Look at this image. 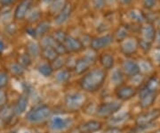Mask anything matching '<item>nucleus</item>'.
<instances>
[{"mask_svg": "<svg viewBox=\"0 0 160 133\" xmlns=\"http://www.w3.org/2000/svg\"><path fill=\"white\" fill-rule=\"evenodd\" d=\"M106 79V73L103 70L94 69L89 72L80 81L81 88L87 92H95L102 87Z\"/></svg>", "mask_w": 160, "mask_h": 133, "instance_id": "1", "label": "nucleus"}, {"mask_svg": "<svg viewBox=\"0 0 160 133\" xmlns=\"http://www.w3.org/2000/svg\"><path fill=\"white\" fill-rule=\"evenodd\" d=\"M52 111L47 105H40L29 112L26 115V120L31 123H38L46 121L51 116Z\"/></svg>", "mask_w": 160, "mask_h": 133, "instance_id": "2", "label": "nucleus"}, {"mask_svg": "<svg viewBox=\"0 0 160 133\" xmlns=\"http://www.w3.org/2000/svg\"><path fill=\"white\" fill-rule=\"evenodd\" d=\"M72 124H73V121L71 118L55 116L50 122V129L52 131H63L71 127Z\"/></svg>", "mask_w": 160, "mask_h": 133, "instance_id": "3", "label": "nucleus"}, {"mask_svg": "<svg viewBox=\"0 0 160 133\" xmlns=\"http://www.w3.org/2000/svg\"><path fill=\"white\" fill-rule=\"evenodd\" d=\"M85 96L81 93H71L66 97V105L71 110H77L85 103Z\"/></svg>", "mask_w": 160, "mask_h": 133, "instance_id": "4", "label": "nucleus"}, {"mask_svg": "<svg viewBox=\"0 0 160 133\" xmlns=\"http://www.w3.org/2000/svg\"><path fill=\"white\" fill-rule=\"evenodd\" d=\"M33 1L32 0H23L22 1L14 11V19L18 21H22L27 17L29 11L32 9Z\"/></svg>", "mask_w": 160, "mask_h": 133, "instance_id": "5", "label": "nucleus"}, {"mask_svg": "<svg viewBox=\"0 0 160 133\" xmlns=\"http://www.w3.org/2000/svg\"><path fill=\"white\" fill-rule=\"evenodd\" d=\"M95 57L93 55H86L85 57L81 58L75 64V72L78 74H82L93 64Z\"/></svg>", "mask_w": 160, "mask_h": 133, "instance_id": "6", "label": "nucleus"}, {"mask_svg": "<svg viewBox=\"0 0 160 133\" xmlns=\"http://www.w3.org/2000/svg\"><path fill=\"white\" fill-rule=\"evenodd\" d=\"M121 107V104L118 102H108L102 104L98 109V115L106 117L115 114Z\"/></svg>", "mask_w": 160, "mask_h": 133, "instance_id": "7", "label": "nucleus"}, {"mask_svg": "<svg viewBox=\"0 0 160 133\" xmlns=\"http://www.w3.org/2000/svg\"><path fill=\"white\" fill-rule=\"evenodd\" d=\"M112 42H113V37L111 35H103L93 39L91 41V47L93 50H101L109 46Z\"/></svg>", "mask_w": 160, "mask_h": 133, "instance_id": "8", "label": "nucleus"}, {"mask_svg": "<svg viewBox=\"0 0 160 133\" xmlns=\"http://www.w3.org/2000/svg\"><path fill=\"white\" fill-rule=\"evenodd\" d=\"M160 116V111L156 109V110L149 111L148 113L142 114L139 116L137 119V124L140 127H145V126H149V124L152 122H154L155 120H157Z\"/></svg>", "mask_w": 160, "mask_h": 133, "instance_id": "9", "label": "nucleus"}, {"mask_svg": "<svg viewBox=\"0 0 160 133\" xmlns=\"http://www.w3.org/2000/svg\"><path fill=\"white\" fill-rule=\"evenodd\" d=\"M72 6L70 4H67L64 6L61 12H59L56 15V17L54 19V22L57 25H62L64 23H66L69 20V18L71 16L72 13Z\"/></svg>", "mask_w": 160, "mask_h": 133, "instance_id": "10", "label": "nucleus"}, {"mask_svg": "<svg viewBox=\"0 0 160 133\" xmlns=\"http://www.w3.org/2000/svg\"><path fill=\"white\" fill-rule=\"evenodd\" d=\"M63 44L69 52H80L84 48V44L82 41L71 36H68Z\"/></svg>", "mask_w": 160, "mask_h": 133, "instance_id": "11", "label": "nucleus"}, {"mask_svg": "<svg viewBox=\"0 0 160 133\" xmlns=\"http://www.w3.org/2000/svg\"><path fill=\"white\" fill-rule=\"evenodd\" d=\"M102 128V123L97 121H90L84 124H82L79 127V130L81 133H93L100 130Z\"/></svg>", "mask_w": 160, "mask_h": 133, "instance_id": "12", "label": "nucleus"}, {"mask_svg": "<svg viewBox=\"0 0 160 133\" xmlns=\"http://www.w3.org/2000/svg\"><path fill=\"white\" fill-rule=\"evenodd\" d=\"M136 93V90L131 86H123L117 91V97L121 100H127L132 98Z\"/></svg>", "mask_w": 160, "mask_h": 133, "instance_id": "13", "label": "nucleus"}, {"mask_svg": "<svg viewBox=\"0 0 160 133\" xmlns=\"http://www.w3.org/2000/svg\"><path fill=\"white\" fill-rule=\"evenodd\" d=\"M137 43L133 40H126L121 44V51L126 56L132 55L137 50Z\"/></svg>", "mask_w": 160, "mask_h": 133, "instance_id": "14", "label": "nucleus"}, {"mask_svg": "<svg viewBox=\"0 0 160 133\" xmlns=\"http://www.w3.org/2000/svg\"><path fill=\"white\" fill-rule=\"evenodd\" d=\"M124 71L127 75L136 76L140 72L139 64L132 60H126L124 63Z\"/></svg>", "mask_w": 160, "mask_h": 133, "instance_id": "15", "label": "nucleus"}, {"mask_svg": "<svg viewBox=\"0 0 160 133\" xmlns=\"http://www.w3.org/2000/svg\"><path fill=\"white\" fill-rule=\"evenodd\" d=\"M142 33L143 40H145L152 42L155 40L156 30L151 24H147V25L143 26L142 29Z\"/></svg>", "mask_w": 160, "mask_h": 133, "instance_id": "16", "label": "nucleus"}, {"mask_svg": "<svg viewBox=\"0 0 160 133\" xmlns=\"http://www.w3.org/2000/svg\"><path fill=\"white\" fill-rule=\"evenodd\" d=\"M156 99V94L155 92H149L145 95L141 96L140 100V105L142 108H148L151 104L154 103Z\"/></svg>", "mask_w": 160, "mask_h": 133, "instance_id": "17", "label": "nucleus"}, {"mask_svg": "<svg viewBox=\"0 0 160 133\" xmlns=\"http://www.w3.org/2000/svg\"><path fill=\"white\" fill-rule=\"evenodd\" d=\"M27 105H28V98L26 96H21L18 98L17 103L15 104L14 113L16 114H22L26 110Z\"/></svg>", "mask_w": 160, "mask_h": 133, "instance_id": "18", "label": "nucleus"}, {"mask_svg": "<svg viewBox=\"0 0 160 133\" xmlns=\"http://www.w3.org/2000/svg\"><path fill=\"white\" fill-rule=\"evenodd\" d=\"M100 62L105 69H111L114 65V57L109 54H103L100 58Z\"/></svg>", "mask_w": 160, "mask_h": 133, "instance_id": "19", "label": "nucleus"}, {"mask_svg": "<svg viewBox=\"0 0 160 133\" xmlns=\"http://www.w3.org/2000/svg\"><path fill=\"white\" fill-rule=\"evenodd\" d=\"M51 29V24L49 22L47 21H44V22H41V23L37 26V28L35 29L36 31V36L37 37H42L46 34V32Z\"/></svg>", "mask_w": 160, "mask_h": 133, "instance_id": "20", "label": "nucleus"}, {"mask_svg": "<svg viewBox=\"0 0 160 133\" xmlns=\"http://www.w3.org/2000/svg\"><path fill=\"white\" fill-rule=\"evenodd\" d=\"M42 54H43V56L46 58L47 61H49V62L54 61V60L59 56V55H58V53L56 52L55 48H53V47L43 48Z\"/></svg>", "mask_w": 160, "mask_h": 133, "instance_id": "21", "label": "nucleus"}, {"mask_svg": "<svg viewBox=\"0 0 160 133\" xmlns=\"http://www.w3.org/2000/svg\"><path fill=\"white\" fill-rule=\"evenodd\" d=\"M28 54L31 57H38L40 54V46L36 41H30L27 45Z\"/></svg>", "mask_w": 160, "mask_h": 133, "instance_id": "22", "label": "nucleus"}, {"mask_svg": "<svg viewBox=\"0 0 160 133\" xmlns=\"http://www.w3.org/2000/svg\"><path fill=\"white\" fill-rule=\"evenodd\" d=\"M128 16L131 19L132 21L135 22V23H143L145 21V16L142 13L136 9H132L128 13Z\"/></svg>", "mask_w": 160, "mask_h": 133, "instance_id": "23", "label": "nucleus"}, {"mask_svg": "<svg viewBox=\"0 0 160 133\" xmlns=\"http://www.w3.org/2000/svg\"><path fill=\"white\" fill-rule=\"evenodd\" d=\"M130 118L129 114H125L122 115L118 116V117H114L112 119L109 120V124L112 126H118V125H122L125 122H126Z\"/></svg>", "mask_w": 160, "mask_h": 133, "instance_id": "24", "label": "nucleus"}, {"mask_svg": "<svg viewBox=\"0 0 160 133\" xmlns=\"http://www.w3.org/2000/svg\"><path fill=\"white\" fill-rule=\"evenodd\" d=\"M38 71L39 72L40 74H42L45 77H49L52 74L53 72V69L52 67L51 64L45 63V64H39V66L38 67Z\"/></svg>", "mask_w": 160, "mask_h": 133, "instance_id": "25", "label": "nucleus"}, {"mask_svg": "<svg viewBox=\"0 0 160 133\" xmlns=\"http://www.w3.org/2000/svg\"><path fill=\"white\" fill-rule=\"evenodd\" d=\"M41 16H42V13H41L39 9L34 8V9H31L29 11L26 18H27V20L29 21V23H36L37 21L39 20Z\"/></svg>", "mask_w": 160, "mask_h": 133, "instance_id": "26", "label": "nucleus"}, {"mask_svg": "<svg viewBox=\"0 0 160 133\" xmlns=\"http://www.w3.org/2000/svg\"><path fill=\"white\" fill-rule=\"evenodd\" d=\"M58 43L54 40L52 36H46L42 39L41 40V46L43 48H47V47H55Z\"/></svg>", "mask_w": 160, "mask_h": 133, "instance_id": "27", "label": "nucleus"}, {"mask_svg": "<svg viewBox=\"0 0 160 133\" xmlns=\"http://www.w3.org/2000/svg\"><path fill=\"white\" fill-rule=\"evenodd\" d=\"M65 5H66L65 0H55L51 4L50 11L52 13H58L59 12H61V10L64 7Z\"/></svg>", "mask_w": 160, "mask_h": 133, "instance_id": "28", "label": "nucleus"}, {"mask_svg": "<svg viewBox=\"0 0 160 133\" xmlns=\"http://www.w3.org/2000/svg\"><path fill=\"white\" fill-rule=\"evenodd\" d=\"M55 78L61 83L67 82L70 79V72H69V71H67V70H62V71L58 72Z\"/></svg>", "mask_w": 160, "mask_h": 133, "instance_id": "29", "label": "nucleus"}, {"mask_svg": "<svg viewBox=\"0 0 160 133\" xmlns=\"http://www.w3.org/2000/svg\"><path fill=\"white\" fill-rule=\"evenodd\" d=\"M123 73L119 69H116L111 73V81L115 85H119L123 81Z\"/></svg>", "mask_w": 160, "mask_h": 133, "instance_id": "30", "label": "nucleus"}, {"mask_svg": "<svg viewBox=\"0 0 160 133\" xmlns=\"http://www.w3.org/2000/svg\"><path fill=\"white\" fill-rule=\"evenodd\" d=\"M67 37H68V35L66 34L65 31H63L62 29H58L56 31H54V34L52 36L54 40L59 44H63L65 40L67 39Z\"/></svg>", "mask_w": 160, "mask_h": 133, "instance_id": "31", "label": "nucleus"}, {"mask_svg": "<svg viewBox=\"0 0 160 133\" xmlns=\"http://www.w3.org/2000/svg\"><path fill=\"white\" fill-rule=\"evenodd\" d=\"M159 81L157 78H151L144 88H147L149 92H155L158 89V88L159 87Z\"/></svg>", "mask_w": 160, "mask_h": 133, "instance_id": "32", "label": "nucleus"}, {"mask_svg": "<svg viewBox=\"0 0 160 133\" xmlns=\"http://www.w3.org/2000/svg\"><path fill=\"white\" fill-rule=\"evenodd\" d=\"M22 67H28L31 64V56H29L28 53H24V54H22L20 55L19 56V63Z\"/></svg>", "mask_w": 160, "mask_h": 133, "instance_id": "33", "label": "nucleus"}, {"mask_svg": "<svg viewBox=\"0 0 160 133\" xmlns=\"http://www.w3.org/2000/svg\"><path fill=\"white\" fill-rule=\"evenodd\" d=\"M10 71L15 75H22L24 73V67L20 64H12L10 66Z\"/></svg>", "mask_w": 160, "mask_h": 133, "instance_id": "34", "label": "nucleus"}, {"mask_svg": "<svg viewBox=\"0 0 160 133\" xmlns=\"http://www.w3.org/2000/svg\"><path fill=\"white\" fill-rule=\"evenodd\" d=\"M52 69H56V70L61 69L63 65L66 64L65 60H64L62 57H61L60 56H58V57L56 58L54 61H52Z\"/></svg>", "mask_w": 160, "mask_h": 133, "instance_id": "35", "label": "nucleus"}, {"mask_svg": "<svg viewBox=\"0 0 160 133\" xmlns=\"http://www.w3.org/2000/svg\"><path fill=\"white\" fill-rule=\"evenodd\" d=\"M139 46L143 51L148 52V51H149V49L151 48V42L142 39V40H140V41H139Z\"/></svg>", "mask_w": 160, "mask_h": 133, "instance_id": "36", "label": "nucleus"}, {"mask_svg": "<svg viewBox=\"0 0 160 133\" xmlns=\"http://www.w3.org/2000/svg\"><path fill=\"white\" fill-rule=\"evenodd\" d=\"M139 68H140V71H142L144 72H149L152 69V66H151V64H149V62L142 61L141 64H139Z\"/></svg>", "mask_w": 160, "mask_h": 133, "instance_id": "37", "label": "nucleus"}, {"mask_svg": "<svg viewBox=\"0 0 160 133\" xmlns=\"http://www.w3.org/2000/svg\"><path fill=\"white\" fill-rule=\"evenodd\" d=\"M92 4H93V7L96 10H102L105 7L107 2H106V0H93Z\"/></svg>", "mask_w": 160, "mask_h": 133, "instance_id": "38", "label": "nucleus"}, {"mask_svg": "<svg viewBox=\"0 0 160 133\" xmlns=\"http://www.w3.org/2000/svg\"><path fill=\"white\" fill-rule=\"evenodd\" d=\"M54 48H55V50H56V52L58 53V55H59V56L65 55V54L69 53L68 49L66 48V46H64V44H59V43H58Z\"/></svg>", "mask_w": 160, "mask_h": 133, "instance_id": "39", "label": "nucleus"}, {"mask_svg": "<svg viewBox=\"0 0 160 133\" xmlns=\"http://www.w3.org/2000/svg\"><path fill=\"white\" fill-rule=\"evenodd\" d=\"M127 36V30L125 28H120L117 31V38L118 40H125Z\"/></svg>", "mask_w": 160, "mask_h": 133, "instance_id": "40", "label": "nucleus"}, {"mask_svg": "<svg viewBox=\"0 0 160 133\" xmlns=\"http://www.w3.org/2000/svg\"><path fill=\"white\" fill-rule=\"evenodd\" d=\"M157 4V0H143V6L147 9H152Z\"/></svg>", "mask_w": 160, "mask_h": 133, "instance_id": "41", "label": "nucleus"}, {"mask_svg": "<svg viewBox=\"0 0 160 133\" xmlns=\"http://www.w3.org/2000/svg\"><path fill=\"white\" fill-rule=\"evenodd\" d=\"M8 82V77L5 73L0 72V88H4Z\"/></svg>", "mask_w": 160, "mask_h": 133, "instance_id": "42", "label": "nucleus"}, {"mask_svg": "<svg viewBox=\"0 0 160 133\" xmlns=\"http://www.w3.org/2000/svg\"><path fill=\"white\" fill-rule=\"evenodd\" d=\"M10 114H11V111H10V109H9V108H6V107H4L3 111L0 113V116L3 117V118H8Z\"/></svg>", "mask_w": 160, "mask_h": 133, "instance_id": "43", "label": "nucleus"}, {"mask_svg": "<svg viewBox=\"0 0 160 133\" xmlns=\"http://www.w3.org/2000/svg\"><path fill=\"white\" fill-rule=\"evenodd\" d=\"M6 102V96L5 93L0 92V107H3Z\"/></svg>", "mask_w": 160, "mask_h": 133, "instance_id": "44", "label": "nucleus"}, {"mask_svg": "<svg viewBox=\"0 0 160 133\" xmlns=\"http://www.w3.org/2000/svg\"><path fill=\"white\" fill-rule=\"evenodd\" d=\"M15 1H17V0H0V4L3 6H7L14 3Z\"/></svg>", "mask_w": 160, "mask_h": 133, "instance_id": "45", "label": "nucleus"}, {"mask_svg": "<svg viewBox=\"0 0 160 133\" xmlns=\"http://www.w3.org/2000/svg\"><path fill=\"white\" fill-rule=\"evenodd\" d=\"M26 32L29 35V36H31V37H37L36 36V31H35V29L33 28H28V29H26Z\"/></svg>", "mask_w": 160, "mask_h": 133, "instance_id": "46", "label": "nucleus"}, {"mask_svg": "<svg viewBox=\"0 0 160 133\" xmlns=\"http://www.w3.org/2000/svg\"><path fill=\"white\" fill-rule=\"evenodd\" d=\"M102 133H121V130L118 129H110V130H108L103 131Z\"/></svg>", "mask_w": 160, "mask_h": 133, "instance_id": "47", "label": "nucleus"}, {"mask_svg": "<svg viewBox=\"0 0 160 133\" xmlns=\"http://www.w3.org/2000/svg\"><path fill=\"white\" fill-rule=\"evenodd\" d=\"M155 40L158 46H160V31L158 33H156V37H155Z\"/></svg>", "mask_w": 160, "mask_h": 133, "instance_id": "48", "label": "nucleus"}, {"mask_svg": "<svg viewBox=\"0 0 160 133\" xmlns=\"http://www.w3.org/2000/svg\"><path fill=\"white\" fill-rule=\"evenodd\" d=\"M5 48H6V45L4 43V41L2 40H0V53L3 52L5 50Z\"/></svg>", "mask_w": 160, "mask_h": 133, "instance_id": "49", "label": "nucleus"}, {"mask_svg": "<svg viewBox=\"0 0 160 133\" xmlns=\"http://www.w3.org/2000/svg\"><path fill=\"white\" fill-rule=\"evenodd\" d=\"M120 2L124 6H128V5H130L132 2V0H120Z\"/></svg>", "mask_w": 160, "mask_h": 133, "instance_id": "50", "label": "nucleus"}, {"mask_svg": "<svg viewBox=\"0 0 160 133\" xmlns=\"http://www.w3.org/2000/svg\"><path fill=\"white\" fill-rule=\"evenodd\" d=\"M46 4H52V2H54L55 0H43Z\"/></svg>", "mask_w": 160, "mask_h": 133, "instance_id": "51", "label": "nucleus"}, {"mask_svg": "<svg viewBox=\"0 0 160 133\" xmlns=\"http://www.w3.org/2000/svg\"><path fill=\"white\" fill-rule=\"evenodd\" d=\"M22 133H29V131H23Z\"/></svg>", "mask_w": 160, "mask_h": 133, "instance_id": "52", "label": "nucleus"}, {"mask_svg": "<svg viewBox=\"0 0 160 133\" xmlns=\"http://www.w3.org/2000/svg\"><path fill=\"white\" fill-rule=\"evenodd\" d=\"M156 133H160V130H159V131H157V132H156Z\"/></svg>", "mask_w": 160, "mask_h": 133, "instance_id": "53", "label": "nucleus"}]
</instances>
